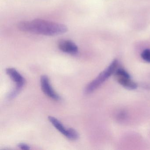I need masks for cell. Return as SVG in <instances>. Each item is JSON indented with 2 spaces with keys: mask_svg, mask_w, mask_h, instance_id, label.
I'll list each match as a JSON object with an SVG mask.
<instances>
[{
  "mask_svg": "<svg viewBox=\"0 0 150 150\" xmlns=\"http://www.w3.org/2000/svg\"><path fill=\"white\" fill-rule=\"evenodd\" d=\"M18 147L22 150H28L30 149V146L28 145L23 143L19 144L18 145Z\"/></svg>",
  "mask_w": 150,
  "mask_h": 150,
  "instance_id": "cell-9",
  "label": "cell"
},
{
  "mask_svg": "<svg viewBox=\"0 0 150 150\" xmlns=\"http://www.w3.org/2000/svg\"><path fill=\"white\" fill-rule=\"evenodd\" d=\"M58 47L63 52L72 55H75L79 52L78 46L70 40L61 39L59 40L58 42Z\"/></svg>",
  "mask_w": 150,
  "mask_h": 150,
  "instance_id": "cell-7",
  "label": "cell"
},
{
  "mask_svg": "<svg viewBox=\"0 0 150 150\" xmlns=\"http://www.w3.org/2000/svg\"><path fill=\"white\" fill-rule=\"evenodd\" d=\"M18 28L23 32L45 36L58 35L67 31V27L64 24L42 19L21 22Z\"/></svg>",
  "mask_w": 150,
  "mask_h": 150,
  "instance_id": "cell-1",
  "label": "cell"
},
{
  "mask_svg": "<svg viewBox=\"0 0 150 150\" xmlns=\"http://www.w3.org/2000/svg\"><path fill=\"white\" fill-rule=\"evenodd\" d=\"M141 57L146 62L150 63V50L146 49L141 53Z\"/></svg>",
  "mask_w": 150,
  "mask_h": 150,
  "instance_id": "cell-8",
  "label": "cell"
},
{
  "mask_svg": "<svg viewBox=\"0 0 150 150\" xmlns=\"http://www.w3.org/2000/svg\"><path fill=\"white\" fill-rule=\"evenodd\" d=\"M118 65V61L116 59L114 60L108 67L102 72L95 79L86 86L85 89V93H90L98 88L107 79L115 73Z\"/></svg>",
  "mask_w": 150,
  "mask_h": 150,
  "instance_id": "cell-2",
  "label": "cell"
},
{
  "mask_svg": "<svg viewBox=\"0 0 150 150\" xmlns=\"http://www.w3.org/2000/svg\"><path fill=\"white\" fill-rule=\"evenodd\" d=\"M49 121L54 127L61 134L71 140H77L79 135L77 131L72 128H67L64 127L63 124L57 118L52 116L48 117Z\"/></svg>",
  "mask_w": 150,
  "mask_h": 150,
  "instance_id": "cell-4",
  "label": "cell"
},
{
  "mask_svg": "<svg viewBox=\"0 0 150 150\" xmlns=\"http://www.w3.org/2000/svg\"><path fill=\"white\" fill-rule=\"evenodd\" d=\"M6 71L16 85L14 90L8 94V99H12L16 97L25 85V80L23 76L15 68L12 67L7 68Z\"/></svg>",
  "mask_w": 150,
  "mask_h": 150,
  "instance_id": "cell-3",
  "label": "cell"
},
{
  "mask_svg": "<svg viewBox=\"0 0 150 150\" xmlns=\"http://www.w3.org/2000/svg\"><path fill=\"white\" fill-rule=\"evenodd\" d=\"M115 78L117 82L127 89H135L137 87V85L131 79L128 72L122 68L117 69L115 72Z\"/></svg>",
  "mask_w": 150,
  "mask_h": 150,
  "instance_id": "cell-5",
  "label": "cell"
},
{
  "mask_svg": "<svg viewBox=\"0 0 150 150\" xmlns=\"http://www.w3.org/2000/svg\"><path fill=\"white\" fill-rule=\"evenodd\" d=\"M40 83L42 90L45 95L54 100H60L61 97L52 88L49 78L47 75H44L41 76Z\"/></svg>",
  "mask_w": 150,
  "mask_h": 150,
  "instance_id": "cell-6",
  "label": "cell"
}]
</instances>
